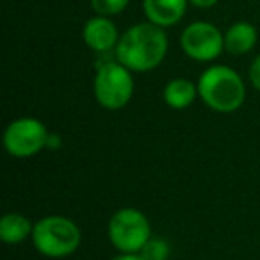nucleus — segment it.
Segmentation results:
<instances>
[{"label":"nucleus","instance_id":"f257e3e1","mask_svg":"<svg viewBox=\"0 0 260 260\" xmlns=\"http://www.w3.org/2000/svg\"><path fill=\"white\" fill-rule=\"evenodd\" d=\"M168 34L152 22L132 25L121 34L114 55L130 72L146 73L155 70L168 54Z\"/></svg>","mask_w":260,"mask_h":260},{"label":"nucleus","instance_id":"f03ea898","mask_svg":"<svg viewBox=\"0 0 260 260\" xmlns=\"http://www.w3.org/2000/svg\"><path fill=\"white\" fill-rule=\"evenodd\" d=\"M198 94L203 104L216 112H235L246 100V86L234 68L224 64L209 66L198 79Z\"/></svg>","mask_w":260,"mask_h":260},{"label":"nucleus","instance_id":"7ed1b4c3","mask_svg":"<svg viewBox=\"0 0 260 260\" xmlns=\"http://www.w3.org/2000/svg\"><path fill=\"white\" fill-rule=\"evenodd\" d=\"M32 244L48 258H64L77 251L82 241L80 228L66 216H45L34 224Z\"/></svg>","mask_w":260,"mask_h":260},{"label":"nucleus","instance_id":"20e7f679","mask_svg":"<svg viewBox=\"0 0 260 260\" xmlns=\"http://www.w3.org/2000/svg\"><path fill=\"white\" fill-rule=\"evenodd\" d=\"M125 64L112 59L100 61L93 80V93L96 102L107 111H119L126 107L134 94V77Z\"/></svg>","mask_w":260,"mask_h":260},{"label":"nucleus","instance_id":"39448f33","mask_svg":"<svg viewBox=\"0 0 260 260\" xmlns=\"http://www.w3.org/2000/svg\"><path fill=\"white\" fill-rule=\"evenodd\" d=\"M107 235L119 253H139L152 237V226L145 214L134 207H125L109 219Z\"/></svg>","mask_w":260,"mask_h":260},{"label":"nucleus","instance_id":"423d86ee","mask_svg":"<svg viewBox=\"0 0 260 260\" xmlns=\"http://www.w3.org/2000/svg\"><path fill=\"white\" fill-rule=\"evenodd\" d=\"M48 134L50 132L43 125V121L23 116L8 125L4 132V148L11 157L27 159L47 148Z\"/></svg>","mask_w":260,"mask_h":260},{"label":"nucleus","instance_id":"0eeeda50","mask_svg":"<svg viewBox=\"0 0 260 260\" xmlns=\"http://www.w3.org/2000/svg\"><path fill=\"white\" fill-rule=\"evenodd\" d=\"M180 48L192 61H216L224 50V32L210 22H192L182 30Z\"/></svg>","mask_w":260,"mask_h":260},{"label":"nucleus","instance_id":"6e6552de","mask_svg":"<svg viewBox=\"0 0 260 260\" xmlns=\"http://www.w3.org/2000/svg\"><path fill=\"white\" fill-rule=\"evenodd\" d=\"M119 38L121 34L118 32V27L109 16L94 15L84 23L82 40L96 54H109L116 50Z\"/></svg>","mask_w":260,"mask_h":260},{"label":"nucleus","instance_id":"1a4fd4ad","mask_svg":"<svg viewBox=\"0 0 260 260\" xmlns=\"http://www.w3.org/2000/svg\"><path fill=\"white\" fill-rule=\"evenodd\" d=\"M189 0H143L146 20L159 27L177 25L187 11Z\"/></svg>","mask_w":260,"mask_h":260},{"label":"nucleus","instance_id":"9d476101","mask_svg":"<svg viewBox=\"0 0 260 260\" xmlns=\"http://www.w3.org/2000/svg\"><path fill=\"white\" fill-rule=\"evenodd\" d=\"M258 40L255 25L249 22H235L224 32V50L232 55H244L253 50Z\"/></svg>","mask_w":260,"mask_h":260},{"label":"nucleus","instance_id":"9b49d317","mask_svg":"<svg viewBox=\"0 0 260 260\" xmlns=\"http://www.w3.org/2000/svg\"><path fill=\"white\" fill-rule=\"evenodd\" d=\"M198 96V84L187 79H171L162 89L164 102L168 107L175 109V111H184V109L191 107Z\"/></svg>","mask_w":260,"mask_h":260},{"label":"nucleus","instance_id":"f8f14e48","mask_svg":"<svg viewBox=\"0 0 260 260\" xmlns=\"http://www.w3.org/2000/svg\"><path fill=\"white\" fill-rule=\"evenodd\" d=\"M34 224L23 214L9 212L0 219V239L6 244H20L25 239L32 237Z\"/></svg>","mask_w":260,"mask_h":260},{"label":"nucleus","instance_id":"ddd939ff","mask_svg":"<svg viewBox=\"0 0 260 260\" xmlns=\"http://www.w3.org/2000/svg\"><path fill=\"white\" fill-rule=\"evenodd\" d=\"M170 244L160 237H150L148 242L141 248L139 255L143 260H168L170 258Z\"/></svg>","mask_w":260,"mask_h":260},{"label":"nucleus","instance_id":"4468645a","mask_svg":"<svg viewBox=\"0 0 260 260\" xmlns=\"http://www.w3.org/2000/svg\"><path fill=\"white\" fill-rule=\"evenodd\" d=\"M130 0H91V8L100 16H118L126 9Z\"/></svg>","mask_w":260,"mask_h":260},{"label":"nucleus","instance_id":"2eb2a0df","mask_svg":"<svg viewBox=\"0 0 260 260\" xmlns=\"http://www.w3.org/2000/svg\"><path fill=\"white\" fill-rule=\"evenodd\" d=\"M248 73H249V80H251V86L256 91H260V54L251 61Z\"/></svg>","mask_w":260,"mask_h":260},{"label":"nucleus","instance_id":"dca6fc26","mask_svg":"<svg viewBox=\"0 0 260 260\" xmlns=\"http://www.w3.org/2000/svg\"><path fill=\"white\" fill-rule=\"evenodd\" d=\"M62 145V139L59 134H48V139H47V150H59Z\"/></svg>","mask_w":260,"mask_h":260},{"label":"nucleus","instance_id":"f3484780","mask_svg":"<svg viewBox=\"0 0 260 260\" xmlns=\"http://www.w3.org/2000/svg\"><path fill=\"white\" fill-rule=\"evenodd\" d=\"M217 2H219V0H189V4L196 6V8H200V9H210V8H214Z\"/></svg>","mask_w":260,"mask_h":260},{"label":"nucleus","instance_id":"a211bd4d","mask_svg":"<svg viewBox=\"0 0 260 260\" xmlns=\"http://www.w3.org/2000/svg\"><path fill=\"white\" fill-rule=\"evenodd\" d=\"M112 260H143L139 253H119L118 256H114Z\"/></svg>","mask_w":260,"mask_h":260}]
</instances>
